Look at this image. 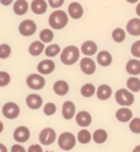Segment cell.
<instances>
[{
  "label": "cell",
  "instance_id": "obj_9",
  "mask_svg": "<svg viewBox=\"0 0 140 152\" xmlns=\"http://www.w3.org/2000/svg\"><path fill=\"white\" fill-rule=\"evenodd\" d=\"M31 136V132L30 129L27 126H17L14 131V140L17 142V144H23V142L29 141Z\"/></svg>",
  "mask_w": 140,
  "mask_h": 152
},
{
  "label": "cell",
  "instance_id": "obj_27",
  "mask_svg": "<svg viewBox=\"0 0 140 152\" xmlns=\"http://www.w3.org/2000/svg\"><path fill=\"white\" fill-rule=\"evenodd\" d=\"M127 90H129L132 93H136L140 91V79L136 76H130L127 80Z\"/></svg>",
  "mask_w": 140,
  "mask_h": 152
},
{
  "label": "cell",
  "instance_id": "obj_7",
  "mask_svg": "<svg viewBox=\"0 0 140 152\" xmlns=\"http://www.w3.org/2000/svg\"><path fill=\"white\" fill-rule=\"evenodd\" d=\"M37 31V25L33 20H23L18 26V32L23 37H30Z\"/></svg>",
  "mask_w": 140,
  "mask_h": 152
},
{
  "label": "cell",
  "instance_id": "obj_8",
  "mask_svg": "<svg viewBox=\"0 0 140 152\" xmlns=\"http://www.w3.org/2000/svg\"><path fill=\"white\" fill-rule=\"evenodd\" d=\"M3 115L7 119H16L20 115V107L15 102H7L3 107Z\"/></svg>",
  "mask_w": 140,
  "mask_h": 152
},
{
  "label": "cell",
  "instance_id": "obj_26",
  "mask_svg": "<svg viewBox=\"0 0 140 152\" xmlns=\"http://www.w3.org/2000/svg\"><path fill=\"white\" fill-rule=\"evenodd\" d=\"M107 139H108V134L105 129H97V130L93 131V134H92V140L98 145L105 144L107 141Z\"/></svg>",
  "mask_w": 140,
  "mask_h": 152
},
{
  "label": "cell",
  "instance_id": "obj_12",
  "mask_svg": "<svg viewBox=\"0 0 140 152\" xmlns=\"http://www.w3.org/2000/svg\"><path fill=\"white\" fill-rule=\"evenodd\" d=\"M75 120L76 124L81 128H87L92 123V117L87 110H80L75 114Z\"/></svg>",
  "mask_w": 140,
  "mask_h": 152
},
{
  "label": "cell",
  "instance_id": "obj_15",
  "mask_svg": "<svg viewBox=\"0 0 140 152\" xmlns=\"http://www.w3.org/2000/svg\"><path fill=\"white\" fill-rule=\"evenodd\" d=\"M26 104H27V107H29L30 109H40L42 107V104H43V99L42 97L40 96V94H36V93H32V94H29L26 98Z\"/></svg>",
  "mask_w": 140,
  "mask_h": 152
},
{
  "label": "cell",
  "instance_id": "obj_3",
  "mask_svg": "<svg viewBox=\"0 0 140 152\" xmlns=\"http://www.w3.org/2000/svg\"><path fill=\"white\" fill-rule=\"evenodd\" d=\"M76 145V137L74 134L69 131L62 132L58 137V146L63 150V151H70L75 147Z\"/></svg>",
  "mask_w": 140,
  "mask_h": 152
},
{
  "label": "cell",
  "instance_id": "obj_4",
  "mask_svg": "<svg viewBox=\"0 0 140 152\" xmlns=\"http://www.w3.org/2000/svg\"><path fill=\"white\" fill-rule=\"evenodd\" d=\"M116 102L122 107H129L134 103V94L127 88H119L114 93Z\"/></svg>",
  "mask_w": 140,
  "mask_h": 152
},
{
  "label": "cell",
  "instance_id": "obj_30",
  "mask_svg": "<svg viewBox=\"0 0 140 152\" xmlns=\"http://www.w3.org/2000/svg\"><path fill=\"white\" fill-rule=\"evenodd\" d=\"M80 92H81V94L84 97H86V98H90V97H92L93 94L96 93V87L93 86L92 83H85L84 86L81 87V90H80Z\"/></svg>",
  "mask_w": 140,
  "mask_h": 152
},
{
  "label": "cell",
  "instance_id": "obj_17",
  "mask_svg": "<svg viewBox=\"0 0 140 152\" xmlns=\"http://www.w3.org/2000/svg\"><path fill=\"white\" fill-rule=\"evenodd\" d=\"M31 10L36 15H43L47 9H48V3L45 0H32L31 3Z\"/></svg>",
  "mask_w": 140,
  "mask_h": 152
},
{
  "label": "cell",
  "instance_id": "obj_47",
  "mask_svg": "<svg viewBox=\"0 0 140 152\" xmlns=\"http://www.w3.org/2000/svg\"><path fill=\"white\" fill-rule=\"evenodd\" d=\"M45 152H54V151H45Z\"/></svg>",
  "mask_w": 140,
  "mask_h": 152
},
{
  "label": "cell",
  "instance_id": "obj_40",
  "mask_svg": "<svg viewBox=\"0 0 140 152\" xmlns=\"http://www.w3.org/2000/svg\"><path fill=\"white\" fill-rule=\"evenodd\" d=\"M11 152H27V151L25 150V147H23L22 145L16 144V145H12V147H11Z\"/></svg>",
  "mask_w": 140,
  "mask_h": 152
},
{
  "label": "cell",
  "instance_id": "obj_41",
  "mask_svg": "<svg viewBox=\"0 0 140 152\" xmlns=\"http://www.w3.org/2000/svg\"><path fill=\"white\" fill-rule=\"evenodd\" d=\"M14 3V0H0V4L4 5V6H9Z\"/></svg>",
  "mask_w": 140,
  "mask_h": 152
},
{
  "label": "cell",
  "instance_id": "obj_24",
  "mask_svg": "<svg viewBox=\"0 0 140 152\" xmlns=\"http://www.w3.org/2000/svg\"><path fill=\"white\" fill-rule=\"evenodd\" d=\"M14 12L18 16L25 15L27 11H29V3L26 0H16L14 3Z\"/></svg>",
  "mask_w": 140,
  "mask_h": 152
},
{
  "label": "cell",
  "instance_id": "obj_20",
  "mask_svg": "<svg viewBox=\"0 0 140 152\" xmlns=\"http://www.w3.org/2000/svg\"><path fill=\"white\" fill-rule=\"evenodd\" d=\"M80 52L86 56H92L97 53V44L93 41H86V42L82 43Z\"/></svg>",
  "mask_w": 140,
  "mask_h": 152
},
{
  "label": "cell",
  "instance_id": "obj_46",
  "mask_svg": "<svg viewBox=\"0 0 140 152\" xmlns=\"http://www.w3.org/2000/svg\"><path fill=\"white\" fill-rule=\"evenodd\" d=\"M3 130H4V124H3V121H0V134L3 132Z\"/></svg>",
  "mask_w": 140,
  "mask_h": 152
},
{
  "label": "cell",
  "instance_id": "obj_23",
  "mask_svg": "<svg viewBox=\"0 0 140 152\" xmlns=\"http://www.w3.org/2000/svg\"><path fill=\"white\" fill-rule=\"evenodd\" d=\"M96 60H97V64L101 65V66H109L112 64V54L107 50H102V52H98L97 53V56H96Z\"/></svg>",
  "mask_w": 140,
  "mask_h": 152
},
{
  "label": "cell",
  "instance_id": "obj_18",
  "mask_svg": "<svg viewBox=\"0 0 140 152\" xmlns=\"http://www.w3.org/2000/svg\"><path fill=\"white\" fill-rule=\"evenodd\" d=\"M127 32L132 36H140V18L139 17H134L132 20H129L127 22Z\"/></svg>",
  "mask_w": 140,
  "mask_h": 152
},
{
  "label": "cell",
  "instance_id": "obj_21",
  "mask_svg": "<svg viewBox=\"0 0 140 152\" xmlns=\"http://www.w3.org/2000/svg\"><path fill=\"white\" fill-rule=\"evenodd\" d=\"M125 70L129 75H132V76L140 75V60L136 59V58L128 60V63L125 65Z\"/></svg>",
  "mask_w": 140,
  "mask_h": 152
},
{
  "label": "cell",
  "instance_id": "obj_35",
  "mask_svg": "<svg viewBox=\"0 0 140 152\" xmlns=\"http://www.w3.org/2000/svg\"><path fill=\"white\" fill-rule=\"evenodd\" d=\"M43 112H44L45 115H48V117L54 115L55 112H57V106H55L53 102H48V103H47L45 106L43 107Z\"/></svg>",
  "mask_w": 140,
  "mask_h": 152
},
{
  "label": "cell",
  "instance_id": "obj_13",
  "mask_svg": "<svg viewBox=\"0 0 140 152\" xmlns=\"http://www.w3.org/2000/svg\"><path fill=\"white\" fill-rule=\"evenodd\" d=\"M55 70V64L51 59H44L37 65V71L41 75H49Z\"/></svg>",
  "mask_w": 140,
  "mask_h": 152
},
{
  "label": "cell",
  "instance_id": "obj_29",
  "mask_svg": "<svg viewBox=\"0 0 140 152\" xmlns=\"http://www.w3.org/2000/svg\"><path fill=\"white\" fill-rule=\"evenodd\" d=\"M127 37V33L125 31L123 30V28L120 27H117L113 30V32H112V39H113L116 43H122Z\"/></svg>",
  "mask_w": 140,
  "mask_h": 152
},
{
  "label": "cell",
  "instance_id": "obj_28",
  "mask_svg": "<svg viewBox=\"0 0 140 152\" xmlns=\"http://www.w3.org/2000/svg\"><path fill=\"white\" fill-rule=\"evenodd\" d=\"M92 140V135L91 132L87 130V129H81L79 132H78V136H76V141H79L80 144L82 145H86Z\"/></svg>",
  "mask_w": 140,
  "mask_h": 152
},
{
  "label": "cell",
  "instance_id": "obj_2",
  "mask_svg": "<svg viewBox=\"0 0 140 152\" xmlns=\"http://www.w3.org/2000/svg\"><path fill=\"white\" fill-rule=\"evenodd\" d=\"M80 49L75 45H68L60 52V61L67 65H74L79 59H80Z\"/></svg>",
  "mask_w": 140,
  "mask_h": 152
},
{
  "label": "cell",
  "instance_id": "obj_16",
  "mask_svg": "<svg viewBox=\"0 0 140 152\" xmlns=\"http://www.w3.org/2000/svg\"><path fill=\"white\" fill-rule=\"evenodd\" d=\"M116 118L120 123H128L133 119V112L129 107H122L116 112Z\"/></svg>",
  "mask_w": 140,
  "mask_h": 152
},
{
  "label": "cell",
  "instance_id": "obj_25",
  "mask_svg": "<svg viewBox=\"0 0 140 152\" xmlns=\"http://www.w3.org/2000/svg\"><path fill=\"white\" fill-rule=\"evenodd\" d=\"M44 49H45L44 43H42L41 41H34L29 47V53L33 56H38L40 54H42L44 52Z\"/></svg>",
  "mask_w": 140,
  "mask_h": 152
},
{
  "label": "cell",
  "instance_id": "obj_37",
  "mask_svg": "<svg viewBox=\"0 0 140 152\" xmlns=\"http://www.w3.org/2000/svg\"><path fill=\"white\" fill-rule=\"evenodd\" d=\"M130 53H132V55L134 56V58L140 59V39H139V41H135V42L132 44Z\"/></svg>",
  "mask_w": 140,
  "mask_h": 152
},
{
  "label": "cell",
  "instance_id": "obj_43",
  "mask_svg": "<svg viewBox=\"0 0 140 152\" xmlns=\"http://www.w3.org/2000/svg\"><path fill=\"white\" fill-rule=\"evenodd\" d=\"M0 152H7V148L4 144H0Z\"/></svg>",
  "mask_w": 140,
  "mask_h": 152
},
{
  "label": "cell",
  "instance_id": "obj_39",
  "mask_svg": "<svg viewBox=\"0 0 140 152\" xmlns=\"http://www.w3.org/2000/svg\"><path fill=\"white\" fill-rule=\"evenodd\" d=\"M27 152H43V148L41 145H37V144H33L29 147V150H27Z\"/></svg>",
  "mask_w": 140,
  "mask_h": 152
},
{
  "label": "cell",
  "instance_id": "obj_45",
  "mask_svg": "<svg viewBox=\"0 0 140 152\" xmlns=\"http://www.w3.org/2000/svg\"><path fill=\"white\" fill-rule=\"evenodd\" d=\"M128 3H130V4H135V3H139L140 0H127Z\"/></svg>",
  "mask_w": 140,
  "mask_h": 152
},
{
  "label": "cell",
  "instance_id": "obj_22",
  "mask_svg": "<svg viewBox=\"0 0 140 152\" xmlns=\"http://www.w3.org/2000/svg\"><path fill=\"white\" fill-rule=\"evenodd\" d=\"M96 96L100 101H107L111 98L112 96V88L111 86H108V85L103 83L101 85V86H98V88L96 90Z\"/></svg>",
  "mask_w": 140,
  "mask_h": 152
},
{
  "label": "cell",
  "instance_id": "obj_42",
  "mask_svg": "<svg viewBox=\"0 0 140 152\" xmlns=\"http://www.w3.org/2000/svg\"><path fill=\"white\" fill-rule=\"evenodd\" d=\"M135 12H136V15L139 16V18H140V1L136 4V7H135Z\"/></svg>",
  "mask_w": 140,
  "mask_h": 152
},
{
  "label": "cell",
  "instance_id": "obj_38",
  "mask_svg": "<svg viewBox=\"0 0 140 152\" xmlns=\"http://www.w3.org/2000/svg\"><path fill=\"white\" fill-rule=\"evenodd\" d=\"M64 4V0H48V5L55 10H58V7H60Z\"/></svg>",
  "mask_w": 140,
  "mask_h": 152
},
{
  "label": "cell",
  "instance_id": "obj_33",
  "mask_svg": "<svg viewBox=\"0 0 140 152\" xmlns=\"http://www.w3.org/2000/svg\"><path fill=\"white\" fill-rule=\"evenodd\" d=\"M129 129L134 134H140V118H133L129 121Z\"/></svg>",
  "mask_w": 140,
  "mask_h": 152
},
{
  "label": "cell",
  "instance_id": "obj_10",
  "mask_svg": "<svg viewBox=\"0 0 140 152\" xmlns=\"http://www.w3.org/2000/svg\"><path fill=\"white\" fill-rule=\"evenodd\" d=\"M80 70L85 75H93L96 71V63L90 56H85L80 60Z\"/></svg>",
  "mask_w": 140,
  "mask_h": 152
},
{
  "label": "cell",
  "instance_id": "obj_44",
  "mask_svg": "<svg viewBox=\"0 0 140 152\" xmlns=\"http://www.w3.org/2000/svg\"><path fill=\"white\" fill-rule=\"evenodd\" d=\"M132 152H140V145L135 146V147L133 148V151H132Z\"/></svg>",
  "mask_w": 140,
  "mask_h": 152
},
{
  "label": "cell",
  "instance_id": "obj_11",
  "mask_svg": "<svg viewBox=\"0 0 140 152\" xmlns=\"http://www.w3.org/2000/svg\"><path fill=\"white\" fill-rule=\"evenodd\" d=\"M76 114V107L74 102L71 101H65L63 103V107H62V115L65 120H70L75 117Z\"/></svg>",
  "mask_w": 140,
  "mask_h": 152
},
{
  "label": "cell",
  "instance_id": "obj_1",
  "mask_svg": "<svg viewBox=\"0 0 140 152\" xmlns=\"http://www.w3.org/2000/svg\"><path fill=\"white\" fill-rule=\"evenodd\" d=\"M69 22V16L68 14L63 10H54L48 18V23L53 30H63V28L68 25Z\"/></svg>",
  "mask_w": 140,
  "mask_h": 152
},
{
  "label": "cell",
  "instance_id": "obj_36",
  "mask_svg": "<svg viewBox=\"0 0 140 152\" xmlns=\"http://www.w3.org/2000/svg\"><path fill=\"white\" fill-rule=\"evenodd\" d=\"M11 81V76L9 75L6 71H0V87L7 86Z\"/></svg>",
  "mask_w": 140,
  "mask_h": 152
},
{
  "label": "cell",
  "instance_id": "obj_31",
  "mask_svg": "<svg viewBox=\"0 0 140 152\" xmlns=\"http://www.w3.org/2000/svg\"><path fill=\"white\" fill-rule=\"evenodd\" d=\"M60 52H62V49L58 44H49L48 47H45V49H44V53L48 58H54V56L60 54Z\"/></svg>",
  "mask_w": 140,
  "mask_h": 152
},
{
  "label": "cell",
  "instance_id": "obj_5",
  "mask_svg": "<svg viewBox=\"0 0 140 152\" xmlns=\"http://www.w3.org/2000/svg\"><path fill=\"white\" fill-rule=\"evenodd\" d=\"M26 83L31 90L38 91V90H42L45 86V79L41 74H31V75L27 76Z\"/></svg>",
  "mask_w": 140,
  "mask_h": 152
},
{
  "label": "cell",
  "instance_id": "obj_14",
  "mask_svg": "<svg viewBox=\"0 0 140 152\" xmlns=\"http://www.w3.org/2000/svg\"><path fill=\"white\" fill-rule=\"evenodd\" d=\"M84 15V7L80 3L74 1L71 4H69L68 6V16L74 18V20H79Z\"/></svg>",
  "mask_w": 140,
  "mask_h": 152
},
{
  "label": "cell",
  "instance_id": "obj_34",
  "mask_svg": "<svg viewBox=\"0 0 140 152\" xmlns=\"http://www.w3.org/2000/svg\"><path fill=\"white\" fill-rule=\"evenodd\" d=\"M11 54V47L6 44V43H3V44H0V58L1 59H6L9 58Z\"/></svg>",
  "mask_w": 140,
  "mask_h": 152
},
{
  "label": "cell",
  "instance_id": "obj_32",
  "mask_svg": "<svg viewBox=\"0 0 140 152\" xmlns=\"http://www.w3.org/2000/svg\"><path fill=\"white\" fill-rule=\"evenodd\" d=\"M53 38H54V33L49 28H44L40 33V41L42 43H51L53 41Z\"/></svg>",
  "mask_w": 140,
  "mask_h": 152
},
{
  "label": "cell",
  "instance_id": "obj_6",
  "mask_svg": "<svg viewBox=\"0 0 140 152\" xmlns=\"http://www.w3.org/2000/svg\"><path fill=\"white\" fill-rule=\"evenodd\" d=\"M57 140V132L52 128H44L40 132V142L44 146H49Z\"/></svg>",
  "mask_w": 140,
  "mask_h": 152
},
{
  "label": "cell",
  "instance_id": "obj_19",
  "mask_svg": "<svg viewBox=\"0 0 140 152\" xmlns=\"http://www.w3.org/2000/svg\"><path fill=\"white\" fill-rule=\"evenodd\" d=\"M69 90H70L69 83L64 80H58L53 85V91L55 94H58V96H65V94H68Z\"/></svg>",
  "mask_w": 140,
  "mask_h": 152
}]
</instances>
